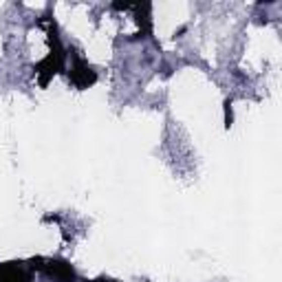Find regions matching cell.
<instances>
[{"label": "cell", "instance_id": "cell-3", "mask_svg": "<svg viewBox=\"0 0 282 282\" xmlns=\"http://www.w3.org/2000/svg\"><path fill=\"white\" fill-rule=\"evenodd\" d=\"M69 77H71V82H73L77 88H88L91 84H95V80H97L95 71L88 67L80 55H73V69H71Z\"/></svg>", "mask_w": 282, "mask_h": 282}, {"label": "cell", "instance_id": "cell-4", "mask_svg": "<svg viewBox=\"0 0 282 282\" xmlns=\"http://www.w3.org/2000/svg\"><path fill=\"white\" fill-rule=\"evenodd\" d=\"M0 282H33V273L22 262H3L0 265Z\"/></svg>", "mask_w": 282, "mask_h": 282}, {"label": "cell", "instance_id": "cell-2", "mask_svg": "<svg viewBox=\"0 0 282 282\" xmlns=\"http://www.w3.org/2000/svg\"><path fill=\"white\" fill-rule=\"evenodd\" d=\"M29 267L38 269V271L46 273L49 278L58 280V282H75L77 273L73 271V267L67 260H46V258H33L29 260Z\"/></svg>", "mask_w": 282, "mask_h": 282}, {"label": "cell", "instance_id": "cell-5", "mask_svg": "<svg viewBox=\"0 0 282 282\" xmlns=\"http://www.w3.org/2000/svg\"><path fill=\"white\" fill-rule=\"evenodd\" d=\"M112 9H130V5L128 3H115L112 5Z\"/></svg>", "mask_w": 282, "mask_h": 282}, {"label": "cell", "instance_id": "cell-1", "mask_svg": "<svg viewBox=\"0 0 282 282\" xmlns=\"http://www.w3.org/2000/svg\"><path fill=\"white\" fill-rule=\"evenodd\" d=\"M49 44H51V55L46 60H42V62L35 67V73H40V84L42 86H46V82H49V77H53V73H58V71L64 69V58H67V53H64L62 44H60L58 35H55V25L51 27L49 31Z\"/></svg>", "mask_w": 282, "mask_h": 282}, {"label": "cell", "instance_id": "cell-6", "mask_svg": "<svg viewBox=\"0 0 282 282\" xmlns=\"http://www.w3.org/2000/svg\"><path fill=\"white\" fill-rule=\"evenodd\" d=\"M91 282H112V280H104V278H99V280H91Z\"/></svg>", "mask_w": 282, "mask_h": 282}]
</instances>
